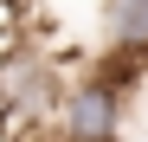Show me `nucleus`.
<instances>
[{"instance_id":"nucleus-1","label":"nucleus","mask_w":148,"mask_h":142,"mask_svg":"<svg viewBox=\"0 0 148 142\" xmlns=\"http://www.w3.org/2000/svg\"><path fill=\"white\" fill-rule=\"evenodd\" d=\"M129 78H135V65H122V58H103L97 71L71 78L58 97V116H52V136L58 142H122Z\"/></svg>"},{"instance_id":"nucleus-2","label":"nucleus","mask_w":148,"mask_h":142,"mask_svg":"<svg viewBox=\"0 0 148 142\" xmlns=\"http://www.w3.org/2000/svg\"><path fill=\"white\" fill-rule=\"evenodd\" d=\"M103 39L110 58L148 65V0H103Z\"/></svg>"}]
</instances>
